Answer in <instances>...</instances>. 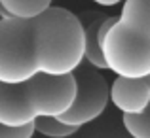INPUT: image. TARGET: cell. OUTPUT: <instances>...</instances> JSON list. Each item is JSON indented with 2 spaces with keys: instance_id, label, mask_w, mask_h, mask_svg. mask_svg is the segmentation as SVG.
Listing matches in <instances>:
<instances>
[{
  "instance_id": "obj_12",
  "label": "cell",
  "mask_w": 150,
  "mask_h": 138,
  "mask_svg": "<svg viewBox=\"0 0 150 138\" xmlns=\"http://www.w3.org/2000/svg\"><path fill=\"white\" fill-rule=\"evenodd\" d=\"M124 116V113H122ZM124 123L133 138H150V106L143 113L124 116Z\"/></svg>"
},
{
  "instance_id": "obj_11",
  "label": "cell",
  "mask_w": 150,
  "mask_h": 138,
  "mask_svg": "<svg viewBox=\"0 0 150 138\" xmlns=\"http://www.w3.org/2000/svg\"><path fill=\"white\" fill-rule=\"evenodd\" d=\"M80 127L65 123L61 117H40L36 119V134L46 138H70Z\"/></svg>"
},
{
  "instance_id": "obj_17",
  "label": "cell",
  "mask_w": 150,
  "mask_h": 138,
  "mask_svg": "<svg viewBox=\"0 0 150 138\" xmlns=\"http://www.w3.org/2000/svg\"><path fill=\"white\" fill-rule=\"evenodd\" d=\"M122 2H124V0H122Z\"/></svg>"
},
{
  "instance_id": "obj_1",
  "label": "cell",
  "mask_w": 150,
  "mask_h": 138,
  "mask_svg": "<svg viewBox=\"0 0 150 138\" xmlns=\"http://www.w3.org/2000/svg\"><path fill=\"white\" fill-rule=\"evenodd\" d=\"M78 93L74 74L38 72L23 83L0 81V123L27 125L40 117H61L72 108Z\"/></svg>"
},
{
  "instance_id": "obj_2",
  "label": "cell",
  "mask_w": 150,
  "mask_h": 138,
  "mask_svg": "<svg viewBox=\"0 0 150 138\" xmlns=\"http://www.w3.org/2000/svg\"><path fill=\"white\" fill-rule=\"evenodd\" d=\"M38 72L51 76L74 74L86 61V25L65 8L51 6L30 21Z\"/></svg>"
},
{
  "instance_id": "obj_9",
  "label": "cell",
  "mask_w": 150,
  "mask_h": 138,
  "mask_svg": "<svg viewBox=\"0 0 150 138\" xmlns=\"http://www.w3.org/2000/svg\"><path fill=\"white\" fill-rule=\"evenodd\" d=\"M50 8L51 0H0L2 15L25 19V21H33V19L44 15Z\"/></svg>"
},
{
  "instance_id": "obj_15",
  "label": "cell",
  "mask_w": 150,
  "mask_h": 138,
  "mask_svg": "<svg viewBox=\"0 0 150 138\" xmlns=\"http://www.w3.org/2000/svg\"><path fill=\"white\" fill-rule=\"evenodd\" d=\"M146 81H148V87H150V76H146Z\"/></svg>"
},
{
  "instance_id": "obj_13",
  "label": "cell",
  "mask_w": 150,
  "mask_h": 138,
  "mask_svg": "<svg viewBox=\"0 0 150 138\" xmlns=\"http://www.w3.org/2000/svg\"><path fill=\"white\" fill-rule=\"evenodd\" d=\"M36 136V121L27 125H2L0 123V138H34Z\"/></svg>"
},
{
  "instance_id": "obj_14",
  "label": "cell",
  "mask_w": 150,
  "mask_h": 138,
  "mask_svg": "<svg viewBox=\"0 0 150 138\" xmlns=\"http://www.w3.org/2000/svg\"><path fill=\"white\" fill-rule=\"evenodd\" d=\"M95 4H99V6H106V8H110V6H116V4H120L122 0H93Z\"/></svg>"
},
{
  "instance_id": "obj_5",
  "label": "cell",
  "mask_w": 150,
  "mask_h": 138,
  "mask_svg": "<svg viewBox=\"0 0 150 138\" xmlns=\"http://www.w3.org/2000/svg\"><path fill=\"white\" fill-rule=\"evenodd\" d=\"M74 78L78 83L76 100L72 108L61 116V119L65 123L82 127L95 121L108 110L110 85L106 83V78L101 74V70L86 61L76 68Z\"/></svg>"
},
{
  "instance_id": "obj_16",
  "label": "cell",
  "mask_w": 150,
  "mask_h": 138,
  "mask_svg": "<svg viewBox=\"0 0 150 138\" xmlns=\"http://www.w3.org/2000/svg\"><path fill=\"white\" fill-rule=\"evenodd\" d=\"M34 138H46V136H42V134H38V136H34Z\"/></svg>"
},
{
  "instance_id": "obj_10",
  "label": "cell",
  "mask_w": 150,
  "mask_h": 138,
  "mask_svg": "<svg viewBox=\"0 0 150 138\" xmlns=\"http://www.w3.org/2000/svg\"><path fill=\"white\" fill-rule=\"evenodd\" d=\"M120 21L150 36V0H124Z\"/></svg>"
},
{
  "instance_id": "obj_8",
  "label": "cell",
  "mask_w": 150,
  "mask_h": 138,
  "mask_svg": "<svg viewBox=\"0 0 150 138\" xmlns=\"http://www.w3.org/2000/svg\"><path fill=\"white\" fill-rule=\"evenodd\" d=\"M105 21H106V17L95 15L86 25V62H89L91 66H95L99 70H108L106 62H105V57H103V49H101Z\"/></svg>"
},
{
  "instance_id": "obj_3",
  "label": "cell",
  "mask_w": 150,
  "mask_h": 138,
  "mask_svg": "<svg viewBox=\"0 0 150 138\" xmlns=\"http://www.w3.org/2000/svg\"><path fill=\"white\" fill-rule=\"evenodd\" d=\"M101 49L106 68L120 78L150 76V36L120 21L106 17Z\"/></svg>"
},
{
  "instance_id": "obj_4",
  "label": "cell",
  "mask_w": 150,
  "mask_h": 138,
  "mask_svg": "<svg viewBox=\"0 0 150 138\" xmlns=\"http://www.w3.org/2000/svg\"><path fill=\"white\" fill-rule=\"evenodd\" d=\"M38 74L30 21L0 17V81L23 83Z\"/></svg>"
},
{
  "instance_id": "obj_6",
  "label": "cell",
  "mask_w": 150,
  "mask_h": 138,
  "mask_svg": "<svg viewBox=\"0 0 150 138\" xmlns=\"http://www.w3.org/2000/svg\"><path fill=\"white\" fill-rule=\"evenodd\" d=\"M110 102L124 116L143 113L150 106V87L146 78H120L110 85Z\"/></svg>"
},
{
  "instance_id": "obj_7",
  "label": "cell",
  "mask_w": 150,
  "mask_h": 138,
  "mask_svg": "<svg viewBox=\"0 0 150 138\" xmlns=\"http://www.w3.org/2000/svg\"><path fill=\"white\" fill-rule=\"evenodd\" d=\"M70 138H133L124 123L122 112L106 110L101 117L88 125H82Z\"/></svg>"
}]
</instances>
